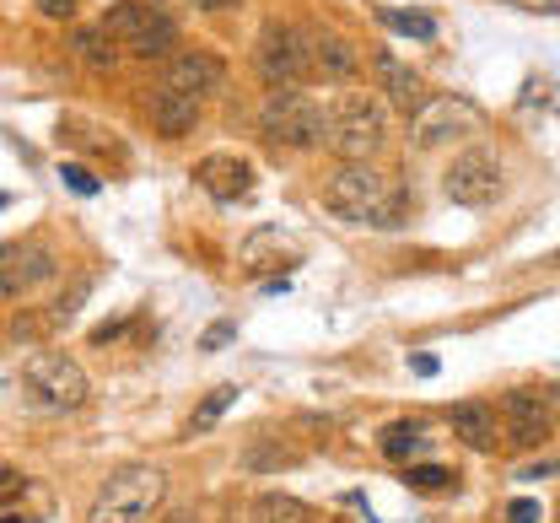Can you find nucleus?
<instances>
[{
    "label": "nucleus",
    "mask_w": 560,
    "mask_h": 523,
    "mask_svg": "<svg viewBox=\"0 0 560 523\" xmlns=\"http://www.w3.org/2000/svg\"><path fill=\"white\" fill-rule=\"evenodd\" d=\"M324 206L340 222H372V226H405V217H410V195L394 189L372 162H346L324 184Z\"/></svg>",
    "instance_id": "1"
},
{
    "label": "nucleus",
    "mask_w": 560,
    "mask_h": 523,
    "mask_svg": "<svg viewBox=\"0 0 560 523\" xmlns=\"http://www.w3.org/2000/svg\"><path fill=\"white\" fill-rule=\"evenodd\" d=\"M167 497V475L156 464H130L119 475H108V486L92 497L86 523H145Z\"/></svg>",
    "instance_id": "2"
},
{
    "label": "nucleus",
    "mask_w": 560,
    "mask_h": 523,
    "mask_svg": "<svg viewBox=\"0 0 560 523\" xmlns=\"http://www.w3.org/2000/svg\"><path fill=\"white\" fill-rule=\"evenodd\" d=\"M86 373L70 362L66 351H38L27 368H22V405L38 410V416H66L86 405Z\"/></svg>",
    "instance_id": "3"
},
{
    "label": "nucleus",
    "mask_w": 560,
    "mask_h": 523,
    "mask_svg": "<svg viewBox=\"0 0 560 523\" xmlns=\"http://www.w3.org/2000/svg\"><path fill=\"white\" fill-rule=\"evenodd\" d=\"M103 33L114 44H125L136 60H162L173 55L178 44V22L162 11V0H119L108 16H103Z\"/></svg>",
    "instance_id": "4"
},
{
    "label": "nucleus",
    "mask_w": 560,
    "mask_h": 523,
    "mask_svg": "<svg viewBox=\"0 0 560 523\" xmlns=\"http://www.w3.org/2000/svg\"><path fill=\"white\" fill-rule=\"evenodd\" d=\"M259 130H265L276 147L307 151V147H318V141H324L329 119H324V108H318L307 92H296V86H276V92L265 97V108H259Z\"/></svg>",
    "instance_id": "5"
},
{
    "label": "nucleus",
    "mask_w": 560,
    "mask_h": 523,
    "mask_svg": "<svg viewBox=\"0 0 560 523\" xmlns=\"http://www.w3.org/2000/svg\"><path fill=\"white\" fill-rule=\"evenodd\" d=\"M324 141H329V151H340L346 162H366L372 151H383V141H388V108H383L377 97L355 92V97H346V103L329 114Z\"/></svg>",
    "instance_id": "6"
},
{
    "label": "nucleus",
    "mask_w": 560,
    "mask_h": 523,
    "mask_svg": "<svg viewBox=\"0 0 560 523\" xmlns=\"http://www.w3.org/2000/svg\"><path fill=\"white\" fill-rule=\"evenodd\" d=\"M480 125L486 119H480V108L469 97H431V103H420L416 114H410V147L416 151L453 147V141L475 136Z\"/></svg>",
    "instance_id": "7"
},
{
    "label": "nucleus",
    "mask_w": 560,
    "mask_h": 523,
    "mask_svg": "<svg viewBox=\"0 0 560 523\" xmlns=\"http://www.w3.org/2000/svg\"><path fill=\"white\" fill-rule=\"evenodd\" d=\"M254 66L270 86H302L313 75V55H307V38L285 22H270L254 44Z\"/></svg>",
    "instance_id": "8"
},
{
    "label": "nucleus",
    "mask_w": 560,
    "mask_h": 523,
    "mask_svg": "<svg viewBox=\"0 0 560 523\" xmlns=\"http://www.w3.org/2000/svg\"><path fill=\"white\" fill-rule=\"evenodd\" d=\"M442 195L453 206H490L501 195V162L490 151H464L453 156V167L442 173Z\"/></svg>",
    "instance_id": "9"
},
{
    "label": "nucleus",
    "mask_w": 560,
    "mask_h": 523,
    "mask_svg": "<svg viewBox=\"0 0 560 523\" xmlns=\"http://www.w3.org/2000/svg\"><path fill=\"white\" fill-rule=\"evenodd\" d=\"M60 270V259L44 243H0V298L16 302L27 298L33 287H44Z\"/></svg>",
    "instance_id": "10"
},
{
    "label": "nucleus",
    "mask_w": 560,
    "mask_h": 523,
    "mask_svg": "<svg viewBox=\"0 0 560 523\" xmlns=\"http://www.w3.org/2000/svg\"><path fill=\"white\" fill-rule=\"evenodd\" d=\"M162 86H173V92H184V97H210V92H221L226 86V66L215 60V55H200V49H184V55H173L167 60V75H162Z\"/></svg>",
    "instance_id": "11"
},
{
    "label": "nucleus",
    "mask_w": 560,
    "mask_h": 523,
    "mask_svg": "<svg viewBox=\"0 0 560 523\" xmlns=\"http://www.w3.org/2000/svg\"><path fill=\"white\" fill-rule=\"evenodd\" d=\"M501 410H506V443L512 449H539L545 438H550V416H545V405H539V394H528V388H512L506 399H501Z\"/></svg>",
    "instance_id": "12"
},
{
    "label": "nucleus",
    "mask_w": 560,
    "mask_h": 523,
    "mask_svg": "<svg viewBox=\"0 0 560 523\" xmlns=\"http://www.w3.org/2000/svg\"><path fill=\"white\" fill-rule=\"evenodd\" d=\"M195 178H200V189H210L221 206H232V200H243V195L254 189V167H248L243 156H206V162L195 167Z\"/></svg>",
    "instance_id": "13"
},
{
    "label": "nucleus",
    "mask_w": 560,
    "mask_h": 523,
    "mask_svg": "<svg viewBox=\"0 0 560 523\" xmlns=\"http://www.w3.org/2000/svg\"><path fill=\"white\" fill-rule=\"evenodd\" d=\"M151 125H156L167 141H178V136H189V130L200 125V103L184 97V92H173V86H156V92H151Z\"/></svg>",
    "instance_id": "14"
},
{
    "label": "nucleus",
    "mask_w": 560,
    "mask_h": 523,
    "mask_svg": "<svg viewBox=\"0 0 560 523\" xmlns=\"http://www.w3.org/2000/svg\"><path fill=\"white\" fill-rule=\"evenodd\" d=\"M453 432L469 443L475 453H490L495 449V432H501V421H495V405H480V399H464V405H453Z\"/></svg>",
    "instance_id": "15"
},
{
    "label": "nucleus",
    "mask_w": 560,
    "mask_h": 523,
    "mask_svg": "<svg viewBox=\"0 0 560 523\" xmlns=\"http://www.w3.org/2000/svg\"><path fill=\"white\" fill-rule=\"evenodd\" d=\"M307 55H313V71L335 75V81H350V75L361 71L350 38H340V33H318V38H307Z\"/></svg>",
    "instance_id": "16"
},
{
    "label": "nucleus",
    "mask_w": 560,
    "mask_h": 523,
    "mask_svg": "<svg viewBox=\"0 0 560 523\" xmlns=\"http://www.w3.org/2000/svg\"><path fill=\"white\" fill-rule=\"evenodd\" d=\"M372 71H377V86H383L399 108H410V103L420 97V75L410 71L394 49H377V55H372Z\"/></svg>",
    "instance_id": "17"
},
{
    "label": "nucleus",
    "mask_w": 560,
    "mask_h": 523,
    "mask_svg": "<svg viewBox=\"0 0 560 523\" xmlns=\"http://www.w3.org/2000/svg\"><path fill=\"white\" fill-rule=\"evenodd\" d=\"M70 49H75V60H86L92 71H114V60H119V49L108 44L103 27H81V33L70 38Z\"/></svg>",
    "instance_id": "18"
},
{
    "label": "nucleus",
    "mask_w": 560,
    "mask_h": 523,
    "mask_svg": "<svg viewBox=\"0 0 560 523\" xmlns=\"http://www.w3.org/2000/svg\"><path fill=\"white\" fill-rule=\"evenodd\" d=\"M232 405H237V383H221L215 394H206V399H200V410L189 416V432H210V427H215V421H221Z\"/></svg>",
    "instance_id": "19"
},
{
    "label": "nucleus",
    "mask_w": 560,
    "mask_h": 523,
    "mask_svg": "<svg viewBox=\"0 0 560 523\" xmlns=\"http://www.w3.org/2000/svg\"><path fill=\"white\" fill-rule=\"evenodd\" d=\"M254 519L259 523H307V502L270 491V497H259V502H254Z\"/></svg>",
    "instance_id": "20"
},
{
    "label": "nucleus",
    "mask_w": 560,
    "mask_h": 523,
    "mask_svg": "<svg viewBox=\"0 0 560 523\" xmlns=\"http://www.w3.org/2000/svg\"><path fill=\"white\" fill-rule=\"evenodd\" d=\"M420 449H425V427L420 421H399V427L383 432V453L388 458H416Z\"/></svg>",
    "instance_id": "21"
},
{
    "label": "nucleus",
    "mask_w": 560,
    "mask_h": 523,
    "mask_svg": "<svg viewBox=\"0 0 560 523\" xmlns=\"http://www.w3.org/2000/svg\"><path fill=\"white\" fill-rule=\"evenodd\" d=\"M416 491H453L458 486V475L453 469H442V464H410V475H405Z\"/></svg>",
    "instance_id": "22"
},
{
    "label": "nucleus",
    "mask_w": 560,
    "mask_h": 523,
    "mask_svg": "<svg viewBox=\"0 0 560 523\" xmlns=\"http://www.w3.org/2000/svg\"><path fill=\"white\" fill-rule=\"evenodd\" d=\"M383 22H388L394 33H410V38H436V22L420 16V11H383Z\"/></svg>",
    "instance_id": "23"
},
{
    "label": "nucleus",
    "mask_w": 560,
    "mask_h": 523,
    "mask_svg": "<svg viewBox=\"0 0 560 523\" xmlns=\"http://www.w3.org/2000/svg\"><path fill=\"white\" fill-rule=\"evenodd\" d=\"M33 5H38V11H44V16H49V22H70V16H75V5H81V0H33Z\"/></svg>",
    "instance_id": "24"
},
{
    "label": "nucleus",
    "mask_w": 560,
    "mask_h": 523,
    "mask_svg": "<svg viewBox=\"0 0 560 523\" xmlns=\"http://www.w3.org/2000/svg\"><path fill=\"white\" fill-rule=\"evenodd\" d=\"M27 491V475H16V469H0V502H11V497H22Z\"/></svg>",
    "instance_id": "25"
},
{
    "label": "nucleus",
    "mask_w": 560,
    "mask_h": 523,
    "mask_svg": "<svg viewBox=\"0 0 560 523\" xmlns=\"http://www.w3.org/2000/svg\"><path fill=\"white\" fill-rule=\"evenodd\" d=\"M66 184L70 189H81V195H97V178H92L86 167H66Z\"/></svg>",
    "instance_id": "26"
},
{
    "label": "nucleus",
    "mask_w": 560,
    "mask_h": 523,
    "mask_svg": "<svg viewBox=\"0 0 560 523\" xmlns=\"http://www.w3.org/2000/svg\"><path fill=\"white\" fill-rule=\"evenodd\" d=\"M232 335H237V324H215V329H206V340H200V346H206V351H221Z\"/></svg>",
    "instance_id": "27"
},
{
    "label": "nucleus",
    "mask_w": 560,
    "mask_h": 523,
    "mask_svg": "<svg viewBox=\"0 0 560 523\" xmlns=\"http://www.w3.org/2000/svg\"><path fill=\"white\" fill-rule=\"evenodd\" d=\"M506 519L512 523H539V502H512V508H506Z\"/></svg>",
    "instance_id": "28"
},
{
    "label": "nucleus",
    "mask_w": 560,
    "mask_h": 523,
    "mask_svg": "<svg viewBox=\"0 0 560 523\" xmlns=\"http://www.w3.org/2000/svg\"><path fill=\"white\" fill-rule=\"evenodd\" d=\"M506 5H523V11H556L560 0H506Z\"/></svg>",
    "instance_id": "29"
},
{
    "label": "nucleus",
    "mask_w": 560,
    "mask_h": 523,
    "mask_svg": "<svg viewBox=\"0 0 560 523\" xmlns=\"http://www.w3.org/2000/svg\"><path fill=\"white\" fill-rule=\"evenodd\" d=\"M200 11H226V5H237V0H195Z\"/></svg>",
    "instance_id": "30"
}]
</instances>
